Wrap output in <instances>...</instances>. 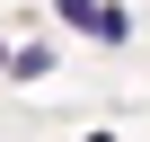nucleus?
<instances>
[{"label":"nucleus","instance_id":"f03ea898","mask_svg":"<svg viewBox=\"0 0 150 142\" xmlns=\"http://www.w3.org/2000/svg\"><path fill=\"white\" fill-rule=\"evenodd\" d=\"M53 9H62L71 27H88V18H97V0H53Z\"/></svg>","mask_w":150,"mask_h":142},{"label":"nucleus","instance_id":"7ed1b4c3","mask_svg":"<svg viewBox=\"0 0 150 142\" xmlns=\"http://www.w3.org/2000/svg\"><path fill=\"white\" fill-rule=\"evenodd\" d=\"M0 62H9V53H0Z\"/></svg>","mask_w":150,"mask_h":142},{"label":"nucleus","instance_id":"f257e3e1","mask_svg":"<svg viewBox=\"0 0 150 142\" xmlns=\"http://www.w3.org/2000/svg\"><path fill=\"white\" fill-rule=\"evenodd\" d=\"M88 27H97V44H124V9H115V0H97V18H88Z\"/></svg>","mask_w":150,"mask_h":142}]
</instances>
